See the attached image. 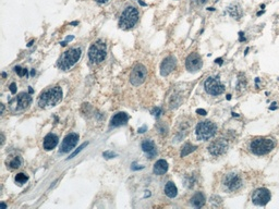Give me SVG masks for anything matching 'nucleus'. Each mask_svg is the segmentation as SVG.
Instances as JSON below:
<instances>
[{"label": "nucleus", "instance_id": "16", "mask_svg": "<svg viewBox=\"0 0 279 209\" xmlns=\"http://www.w3.org/2000/svg\"><path fill=\"white\" fill-rule=\"evenodd\" d=\"M32 102V97L27 93H20L16 97V106L18 109H26Z\"/></svg>", "mask_w": 279, "mask_h": 209}, {"label": "nucleus", "instance_id": "12", "mask_svg": "<svg viewBox=\"0 0 279 209\" xmlns=\"http://www.w3.org/2000/svg\"><path fill=\"white\" fill-rule=\"evenodd\" d=\"M228 149V142L224 138H219V140L213 142L212 144L208 146V152L213 156H220L224 155Z\"/></svg>", "mask_w": 279, "mask_h": 209}, {"label": "nucleus", "instance_id": "7", "mask_svg": "<svg viewBox=\"0 0 279 209\" xmlns=\"http://www.w3.org/2000/svg\"><path fill=\"white\" fill-rule=\"evenodd\" d=\"M146 77H147V69L141 63L136 65L130 73V82L134 86L141 85L146 80Z\"/></svg>", "mask_w": 279, "mask_h": 209}, {"label": "nucleus", "instance_id": "2", "mask_svg": "<svg viewBox=\"0 0 279 209\" xmlns=\"http://www.w3.org/2000/svg\"><path fill=\"white\" fill-rule=\"evenodd\" d=\"M140 13L134 6H128L121 13L119 19V26L122 30H131L138 22Z\"/></svg>", "mask_w": 279, "mask_h": 209}, {"label": "nucleus", "instance_id": "41", "mask_svg": "<svg viewBox=\"0 0 279 209\" xmlns=\"http://www.w3.org/2000/svg\"><path fill=\"white\" fill-rule=\"evenodd\" d=\"M3 111H5V106L1 103V113H3Z\"/></svg>", "mask_w": 279, "mask_h": 209}, {"label": "nucleus", "instance_id": "25", "mask_svg": "<svg viewBox=\"0 0 279 209\" xmlns=\"http://www.w3.org/2000/svg\"><path fill=\"white\" fill-rule=\"evenodd\" d=\"M28 180V177L27 175H25L24 173H18V174L15 175V182L16 184H20V185H22V184L26 183Z\"/></svg>", "mask_w": 279, "mask_h": 209}, {"label": "nucleus", "instance_id": "19", "mask_svg": "<svg viewBox=\"0 0 279 209\" xmlns=\"http://www.w3.org/2000/svg\"><path fill=\"white\" fill-rule=\"evenodd\" d=\"M129 120V115L125 112H118L110 120V127H120L125 125Z\"/></svg>", "mask_w": 279, "mask_h": 209}, {"label": "nucleus", "instance_id": "37", "mask_svg": "<svg viewBox=\"0 0 279 209\" xmlns=\"http://www.w3.org/2000/svg\"><path fill=\"white\" fill-rule=\"evenodd\" d=\"M95 1H96V2H98V3H106L108 0H95Z\"/></svg>", "mask_w": 279, "mask_h": 209}, {"label": "nucleus", "instance_id": "28", "mask_svg": "<svg viewBox=\"0 0 279 209\" xmlns=\"http://www.w3.org/2000/svg\"><path fill=\"white\" fill-rule=\"evenodd\" d=\"M103 156H104L106 159H110V158H113V157H116L117 155H116L115 153H112V152H104V153H103Z\"/></svg>", "mask_w": 279, "mask_h": 209}, {"label": "nucleus", "instance_id": "44", "mask_svg": "<svg viewBox=\"0 0 279 209\" xmlns=\"http://www.w3.org/2000/svg\"><path fill=\"white\" fill-rule=\"evenodd\" d=\"M227 99H228V100H230L231 99V95H227V97H226Z\"/></svg>", "mask_w": 279, "mask_h": 209}, {"label": "nucleus", "instance_id": "5", "mask_svg": "<svg viewBox=\"0 0 279 209\" xmlns=\"http://www.w3.org/2000/svg\"><path fill=\"white\" fill-rule=\"evenodd\" d=\"M107 56V45L102 39L94 41L88 49V57L93 63H99L104 61Z\"/></svg>", "mask_w": 279, "mask_h": 209}, {"label": "nucleus", "instance_id": "31", "mask_svg": "<svg viewBox=\"0 0 279 209\" xmlns=\"http://www.w3.org/2000/svg\"><path fill=\"white\" fill-rule=\"evenodd\" d=\"M208 0H193V2H195L196 5H198V6H203V5H205L206 2H207Z\"/></svg>", "mask_w": 279, "mask_h": 209}, {"label": "nucleus", "instance_id": "4", "mask_svg": "<svg viewBox=\"0 0 279 209\" xmlns=\"http://www.w3.org/2000/svg\"><path fill=\"white\" fill-rule=\"evenodd\" d=\"M275 147V140L273 138L268 137H258L255 138L250 144V148L253 154L257 155V156H262V155H266L270 153Z\"/></svg>", "mask_w": 279, "mask_h": 209}, {"label": "nucleus", "instance_id": "14", "mask_svg": "<svg viewBox=\"0 0 279 209\" xmlns=\"http://www.w3.org/2000/svg\"><path fill=\"white\" fill-rule=\"evenodd\" d=\"M177 67V59L173 56H168L163 60L160 65V74L163 76H167L170 74Z\"/></svg>", "mask_w": 279, "mask_h": 209}, {"label": "nucleus", "instance_id": "27", "mask_svg": "<svg viewBox=\"0 0 279 209\" xmlns=\"http://www.w3.org/2000/svg\"><path fill=\"white\" fill-rule=\"evenodd\" d=\"M87 145H88V143H83V144H82L81 146H80V147H78V149H76L75 152L73 153V154H71V155H70V157H69V158H68V159H72V158H74V157H75L76 155L78 154V153L81 152V150L83 149L84 147H86V146H87Z\"/></svg>", "mask_w": 279, "mask_h": 209}, {"label": "nucleus", "instance_id": "9", "mask_svg": "<svg viewBox=\"0 0 279 209\" xmlns=\"http://www.w3.org/2000/svg\"><path fill=\"white\" fill-rule=\"evenodd\" d=\"M224 186L225 189L228 190L229 192H235L241 189L242 186V180L237 173H228L224 177Z\"/></svg>", "mask_w": 279, "mask_h": 209}, {"label": "nucleus", "instance_id": "8", "mask_svg": "<svg viewBox=\"0 0 279 209\" xmlns=\"http://www.w3.org/2000/svg\"><path fill=\"white\" fill-rule=\"evenodd\" d=\"M204 87L206 92L213 96H218L225 92V85L216 77H208L204 83Z\"/></svg>", "mask_w": 279, "mask_h": 209}, {"label": "nucleus", "instance_id": "10", "mask_svg": "<svg viewBox=\"0 0 279 209\" xmlns=\"http://www.w3.org/2000/svg\"><path fill=\"white\" fill-rule=\"evenodd\" d=\"M203 65L201 56L197 52H192L185 59V68L189 72H197Z\"/></svg>", "mask_w": 279, "mask_h": 209}, {"label": "nucleus", "instance_id": "42", "mask_svg": "<svg viewBox=\"0 0 279 209\" xmlns=\"http://www.w3.org/2000/svg\"><path fill=\"white\" fill-rule=\"evenodd\" d=\"M33 43H34V40H31L30 43H28V44H27V46H28V47H31V46H32V45H33Z\"/></svg>", "mask_w": 279, "mask_h": 209}, {"label": "nucleus", "instance_id": "38", "mask_svg": "<svg viewBox=\"0 0 279 209\" xmlns=\"http://www.w3.org/2000/svg\"><path fill=\"white\" fill-rule=\"evenodd\" d=\"M137 1H138V3H140L141 6H143V7H146V6H147L145 2H144V1H142V0H137Z\"/></svg>", "mask_w": 279, "mask_h": 209}, {"label": "nucleus", "instance_id": "35", "mask_svg": "<svg viewBox=\"0 0 279 209\" xmlns=\"http://www.w3.org/2000/svg\"><path fill=\"white\" fill-rule=\"evenodd\" d=\"M215 62H216V63H219V65H222V58H217V59L215 60Z\"/></svg>", "mask_w": 279, "mask_h": 209}, {"label": "nucleus", "instance_id": "20", "mask_svg": "<svg viewBox=\"0 0 279 209\" xmlns=\"http://www.w3.org/2000/svg\"><path fill=\"white\" fill-rule=\"evenodd\" d=\"M155 174L157 175H163L168 171V162L164 159H159L155 162L154 169H153Z\"/></svg>", "mask_w": 279, "mask_h": 209}, {"label": "nucleus", "instance_id": "43", "mask_svg": "<svg viewBox=\"0 0 279 209\" xmlns=\"http://www.w3.org/2000/svg\"><path fill=\"white\" fill-rule=\"evenodd\" d=\"M35 73H36V72H35V70H32V71H31V75H32V76H34Z\"/></svg>", "mask_w": 279, "mask_h": 209}, {"label": "nucleus", "instance_id": "30", "mask_svg": "<svg viewBox=\"0 0 279 209\" xmlns=\"http://www.w3.org/2000/svg\"><path fill=\"white\" fill-rule=\"evenodd\" d=\"M160 112H162V109L159 108V107H158V108H154V109H153V110H152V113H153V115H157V117H158V115H160Z\"/></svg>", "mask_w": 279, "mask_h": 209}, {"label": "nucleus", "instance_id": "33", "mask_svg": "<svg viewBox=\"0 0 279 209\" xmlns=\"http://www.w3.org/2000/svg\"><path fill=\"white\" fill-rule=\"evenodd\" d=\"M146 129H147L146 125H144V127H142L141 129H138V133H144V132L146 131Z\"/></svg>", "mask_w": 279, "mask_h": 209}, {"label": "nucleus", "instance_id": "36", "mask_svg": "<svg viewBox=\"0 0 279 209\" xmlns=\"http://www.w3.org/2000/svg\"><path fill=\"white\" fill-rule=\"evenodd\" d=\"M273 106L272 107H269V109L270 110H276L277 109V106H276V102H274V103H272Z\"/></svg>", "mask_w": 279, "mask_h": 209}, {"label": "nucleus", "instance_id": "22", "mask_svg": "<svg viewBox=\"0 0 279 209\" xmlns=\"http://www.w3.org/2000/svg\"><path fill=\"white\" fill-rule=\"evenodd\" d=\"M165 194H166L167 196H168L169 198H175V196L178 195V189H177V186L175 185V183L171 181L167 182L166 185H165Z\"/></svg>", "mask_w": 279, "mask_h": 209}, {"label": "nucleus", "instance_id": "26", "mask_svg": "<svg viewBox=\"0 0 279 209\" xmlns=\"http://www.w3.org/2000/svg\"><path fill=\"white\" fill-rule=\"evenodd\" d=\"M14 71H15V73L18 74L19 76H27V70L26 69H23V68L21 67H15L14 68Z\"/></svg>", "mask_w": 279, "mask_h": 209}, {"label": "nucleus", "instance_id": "6", "mask_svg": "<svg viewBox=\"0 0 279 209\" xmlns=\"http://www.w3.org/2000/svg\"><path fill=\"white\" fill-rule=\"evenodd\" d=\"M196 135L200 140H208L216 134L217 132V125L214 122L209 121V120H205V121H201L196 125Z\"/></svg>", "mask_w": 279, "mask_h": 209}, {"label": "nucleus", "instance_id": "11", "mask_svg": "<svg viewBox=\"0 0 279 209\" xmlns=\"http://www.w3.org/2000/svg\"><path fill=\"white\" fill-rule=\"evenodd\" d=\"M270 200V192L265 187L257 189L252 195V202L257 206H265Z\"/></svg>", "mask_w": 279, "mask_h": 209}, {"label": "nucleus", "instance_id": "24", "mask_svg": "<svg viewBox=\"0 0 279 209\" xmlns=\"http://www.w3.org/2000/svg\"><path fill=\"white\" fill-rule=\"evenodd\" d=\"M21 165H22V159H21V157H19V156L14 157V158L11 159V161L9 162V165H10V168L11 169L20 168Z\"/></svg>", "mask_w": 279, "mask_h": 209}, {"label": "nucleus", "instance_id": "17", "mask_svg": "<svg viewBox=\"0 0 279 209\" xmlns=\"http://www.w3.org/2000/svg\"><path fill=\"white\" fill-rule=\"evenodd\" d=\"M227 11L228 13L232 16L235 20H240L243 15V10L242 7L239 2H232L227 7Z\"/></svg>", "mask_w": 279, "mask_h": 209}, {"label": "nucleus", "instance_id": "29", "mask_svg": "<svg viewBox=\"0 0 279 209\" xmlns=\"http://www.w3.org/2000/svg\"><path fill=\"white\" fill-rule=\"evenodd\" d=\"M9 90H10V92H11L12 94H15L16 93V84L15 83H11V84H10Z\"/></svg>", "mask_w": 279, "mask_h": 209}, {"label": "nucleus", "instance_id": "39", "mask_svg": "<svg viewBox=\"0 0 279 209\" xmlns=\"http://www.w3.org/2000/svg\"><path fill=\"white\" fill-rule=\"evenodd\" d=\"M73 38H74V37H73V36H68V37H67V40H66V41H69V40H72V39H73Z\"/></svg>", "mask_w": 279, "mask_h": 209}, {"label": "nucleus", "instance_id": "40", "mask_svg": "<svg viewBox=\"0 0 279 209\" xmlns=\"http://www.w3.org/2000/svg\"><path fill=\"white\" fill-rule=\"evenodd\" d=\"M78 21H73V22H71V25H78Z\"/></svg>", "mask_w": 279, "mask_h": 209}, {"label": "nucleus", "instance_id": "15", "mask_svg": "<svg viewBox=\"0 0 279 209\" xmlns=\"http://www.w3.org/2000/svg\"><path fill=\"white\" fill-rule=\"evenodd\" d=\"M142 150L147 155V157L150 159L154 158L155 156L157 155V149H156V145L155 143L153 142L152 140H145L142 142Z\"/></svg>", "mask_w": 279, "mask_h": 209}, {"label": "nucleus", "instance_id": "21", "mask_svg": "<svg viewBox=\"0 0 279 209\" xmlns=\"http://www.w3.org/2000/svg\"><path fill=\"white\" fill-rule=\"evenodd\" d=\"M190 204L192 205L195 208H201L205 205V196L203 195V193H196L192 196L191 200H190Z\"/></svg>", "mask_w": 279, "mask_h": 209}, {"label": "nucleus", "instance_id": "46", "mask_svg": "<svg viewBox=\"0 0 279 209\" xmlns=\"http://www.w3.org/2000/svg\"><path fill=\"white\" fill-rule=\"evenodd\" d=\"M1 206H2L3 208H7V205H6V204H3V203H1Z\"/></svg>", "mask_w": 279, "mask_h": 209}, {"label": "nucleus", "instance_id": "34", "mask_svg": "<svg viewBox=\"0 0 279 209\" xmlns=\"http://www.w3.org/2000/svg\"><path fill=\"white\" fill-rule=\"evenodd\" d=\"M239 35H240V39H239V40H240V41H244L245 38L243 37V32H239Z\"/></svg>", "mask_w": 279, "mask_h": 209}, {"label": "nucleus", "instance_id": "13", "mask_svg": "<svg viewBox=\"0 0 279 209\" xmlns=\"http://www.w3.org/2000/svg\"><path fill=\"white\" fill-rule=\"evenodd\" d=\"M78 142V135L76 133H70L68 134L65 137V140H62L60 146V149H59V153L61 154H66V153L71 152L74 148L76 144Z\"/></svg>", "mask_w": 279, "mask_h": 209}, {"label": "nucleus", "instance_id": "45", "mask_svg": "<svg viewBox=\"0 0 279 209\" xmlns=\"http://www.w3.org/2000/svg\"><path fill=\"white\" fill-rule=\"evenodd\" d=\"M28 92H30V94H32V93H33V88L32 87L28 88Z\"/></svg>", "mask_w": 279, "mask_h": 209}, {"label": "nucleus", "instance_id": "32", "mask_svg": "<svg viewBox=\"0 0 279 209\" xmlns=\"http://www.w3.org/2000/svg\"><path fill=\"white\" fill-rule=\"evenodd\" d=\"M196 113L200 115H206V110H204V109H197Z\"/></svg>", "mask_w": 279, "mask_h": 209}, {"label": "nucleus", "instance_id": "1", "mask_svg": "<svg viewBox=\"0 0 279 209\" xmlns=\"http://www.w3.org/2000/svg\"><path fill=\"white\" fill-rule=\"evenodd\" d=\"M62 99V90L60 86L50 87L43 92L39 96L38 105L40 108H48V107L56 106Z\"/></svg>", "mask_w": 279, "mask_h": 209}, {"label": "nucleus", "instance_id": "3", "mask_svg": "<svg viewBox=\"0 0 279 209\" xmlns=\"http://www.w3.org/2000/svg\"><path fill=\"white\" fill-rule=\"evenodd\" d=\"M82 56V50L81 48L75 47V48H71L69 50L65 51L62 53L59 60H58V68L63 71H67L70 68H72L76 62L80 60Z\"/></svg>", "mask_w": 279, "mask_h": 209}, {"label": "nucleus", "instance_id": "18", "mask_svg": "<svg viewBox=\"0 0 279 209\" xmlns=\"http://www.w3.org/2000/svg\"><path fill=\"white\" fill-rule=\"evenodd\" d=\"M58 142H59L58 136L53 133H49L45 136L44 142H43V146H44V148L46 150H51L57 146Z\"/></svg>", "mask_w": 279, "mask_h": 209}, {"label": "nucleus", "instance_id": "23", "mask_svg": "<svg viewBox=\"0 0 279 209\" xmlns=\"http://www.w3.org/2000/svg\"><path fill=\"white\" fill-rule=\"evenodd\" d=\"M196 148H197L196 146H194V145H191V144H189V143H187V144L183 145L182 150H181V157L188 156V155L191 154L192 152H194Z\"/></svg>", "mask_w": 279, "mask_h": 209}]
</instances>
